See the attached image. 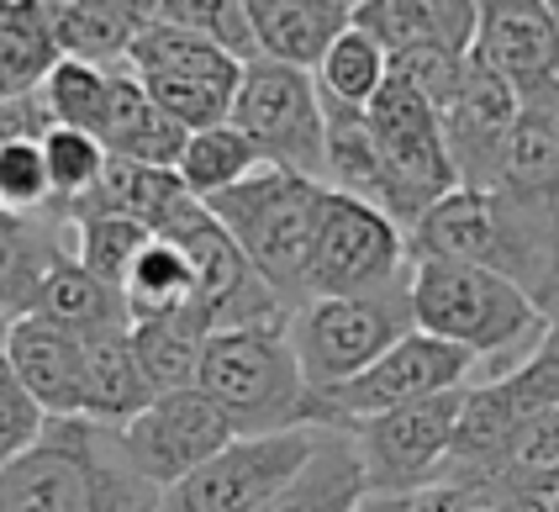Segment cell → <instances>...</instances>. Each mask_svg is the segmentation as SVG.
Returning <instances> with one entry per match:
<instances>
[{
	"label": "cell",
	"instance_id": "obj_1",
	"mask_svg": "<svg viewBox=\"0 0 559 512\" xmlns=\"http://www.w3.org/2000/svg\"><path fill=\"white\" fill-rule=\"evenodd\" d=\"M406 259H454L497 270L544 307L559 270V206L460 186L406 227Z\"/></svg>",
	"mask_w": 559,
	"mask_h": 512
},
{
	"label": "cell",
	"instance_id": "obj_2",
	"mask_svg": "<svg viewBox=\"0 0 559 512\" xmlns=\"http://www.w3.org/2000/svg\"><path fill=\"white\" fill-rule=\"evenodd\" d=\"M0 512H158V491L127 465L117 428L48 417L37 444L0 471Z\"/></svg>",
	"mask_w": 559,
	"mask_h": 512
},
{
	"label": "cell",
	"instance_id": "obj_3",
	"mask_svg": "<svg viewBox=\"0 0 559 512\" xmlns=\"http://www.w3.org/2000/svg\"><path fill=\"white\" fill-rule=\"evenodd\" d=\"M412 322L417 333L449 338L475 359H501L507 370L538 349L549 312L497 270L454 259H412Z\"/></svg>",
	"mask_w": 559,
	"mask_h": 512
},
{
	"label": "cell",
	"instance_id": "obj_4",
	"mask_svg": "<svg viewBox=\"0 0 559 512\" xmlns=\"http://www.w3.org/2000/svg\"><path fill=\"white\" fill-rule=\"evenodd\" d=\"M195 385L217 402V413L238 439L317 428V391L296 365L285 322L212 333L195 365Z\"/></svg>",
	"mask_w": 559,
	"mask_h": 512
},
{
	"label": "cell",
	"instance_id": "obj_5",
	"mask_svg": "<svg viewBox=\"0 0 559 512\" xmlns=\"http://www.w3.org/2000/svg\"><path fill=\"white\" fill-rule=\"evenodd\" d=\"M322 195H328L322 180L259 164L249 180H238L233 191L206 201L212 217L233 233V243L259 270V281L275 290V301L285 312L311 301L307 270H311V238H317Z\"/></svg>",
	"mask_w": 559,
	"mask_h": 512
},
{
	"label": "cell",
	"instance_id": "obj_6",
	"mask_svg": "<svg viewBox=\"0 0 559 512\" xmlns=\"http://www.w3.org/2000/svg\"><path fill=\"white\" fill-rule=\"evenodd\" d=\"M412 322V270L396 286L365 290V296H311L285 318V338L296 349V365L311 391H333L354 381L365 365H374L396 338H406Z\"/></svg>",
	"mask_w": 559,
	"mask_h": 512
},
{
	"label": "cell",
	"instance_id": "obj_7",
	"mask_svg": "<svg viewBox=\"0 0 559 512\" xmlns=\"http://www.w3.org/2000/svg\"><path fill=\"white\" fill-rule=\"evenodd\" d=\"M233 128L259 148V159L322 180V154H328V117L311 69H290L275 59H249L238 96H233Z\"/></svg>",
	"mask_w": 559,
	"mask_h": 512
},
{
	"label": "cell",
	"instance_id": "obj_8",
	"mask_svg": "<svg viewBox=\"0 0 559 512\" xmlns=\"http://www.w3.org/2000/svg\"><path fill=\"white\" fill-rule=\"evenodd\" d=\"M465 385L423 396V402H406L396 413H380V417H365V422H348V428H343V433L354 439V449H359L370 497H412V491L438 486L443 460H449V444H454V422H460Z\"/></svg>",
	"mask_w": 559,
	"mask_h": 512
},
{
	"label": "cell",
	"instance_id": "obj_9",
	"mask_svg": "<svg viewBox=\"0 0 559 512\" xmlns=\"http://www.w3.org/2000/svg\"><path fill=\"white\" fill-rule=\"evenodd\" d=\"M469 370H475V354L412 328L374 365H365L354 381L317 391V428H348V422H365V417L396 413L406 402L454 391V385L469 381Z\"/></svg>",
	"mask_w": 559,
	"mask_h": 512
},
{
	"label": "cell",
	"instance_id": "obj_10",
	"mask_svg": "<svg viewBox=\"0 0 559 512\" xmlns=\"http://www.w3.org/2000/svg\"><path fill=\"white\" fill-rule=\"evenodd\" d=\"M154 238H169L175 249L190 254V264H195V312L206 318L212 333H222V328H264V322L290 318L275 301V290L259 281V270L243 259V249L233 243V233L212 217L206 201L190 195Z\"/></svg>",
	"mask_w": 559,
	"mask_h": 512
},
{
	"label": "cell",
	"instance_id": "obj_11",
	"mask_svg": "<svg viewBox=\"0 0 559 512\" xmlns=\"http://www.w3.org/2000/svg\"><path fill=\"white\" fill-rule=\"evenodd\" d=\"M412 259H406V233L385 212H374L354 195L328 191L317 212V238H311V296H365V290L396 286Z\"/></svg>",
	"mask_w": 559,
	"mask_h": 512
},
{
	"label": "cell",
	"instance_id": "obj_12",
	"mask_svg": "<svg viewBox=\"0 0 559 512\" xmlns=\"http://www.w3.org/2000/svg\"><path fill=\"white\" fill-rule=\"evenodd\" d=\"M365 122H370L380 164H385V175H391V186H396L406 227L417 223L433 201H443L449 191H460L449 148H443V122H438V111L417 96L412 85H402V80L391 74V80L380 85V96L365 106Z\"/></svg>",
	"mask_w": 559,
	"mask_h": 512
},
{
	"label": "cell",
	"instance_id": "obj_13",
	"mask_svg": "<svg viewBox=\"0 0 559 512\" xmlns=\"http://www.w3.org/2000/svg\"><path fill=\"white\" fill-rule=\"evenodd\" d=\"M317 428H285L259 439H233L186 480L158 491V512H259L301 471Z\"/></svg>",
	"mask_w": 559,
	"mask_h": 512
},
{
	"label": "cell",
	"instance_id": "obj_14",
	"mask_svg": "<svg viewBox=\"0 0 559 512\" xmlns=\"http://www.w3.org/2000/svg\"><path fill=\"white\" fill-rule=\"evenodd\" d=\"M117 439H122L127 465L154 491H164V486L186 480L195 465H206L238 433L227 428V417L217 413V402L201 385H186V391H158L143 413L117 428Z\"/></svg>",
	"mask_w": 559,
	"mask_h": 512
},
{
	"label": "cell",
	"instance_id": "obj_15",
	"mask_svg": "<svg viewBox=\"0 0 559 512\" xmlns=\"http://www.w3.org/2000/svg\"><path fill=\"white\" fill-rule=\"evenodd\" d=\"M518 111H523L518 91H512L501 74H491L480 59H469L454 100L438 111L443 148H449L454 180H460L465 191H497L501 154H507L512 128H518Z\"/></svg>",
	"mask_w": 559,
	"mask_h": 512
},
{
	"label": "cell",
	"instance_id": "obj_16",
	"mask_svg": "<svg viewBox=\"0 0 559 512\" xmlns=\"http://www.w3.org/2000/svg\"><path fill=\"white\" fill-rule=\"evenodd\" d=\"M469 59L501 74L518 100L549 96L559 85V16L549 0H480Z\"/></svg>",
	"mask_w": 559,
	"mask_h": 512
},
{
	"label": "cell",
	"instance_id": "obj_17",
	"mask_svg": "<svg viewBox=\"0 0 559 512\" xmlns=\"http://www.w3.org/2000/svg\"><path fill=\"white\" fill-rule=\"evenodd\" d=\"M5 365L48 417H85L91 354H85V338H74L69 328L37 318V312L16 318L5 328Z\"/></svg>",
	"mask_w": 559,
	"mask_h": 512
},
{
	"label": "cell",
	"instance_id": "obj_18",
	"mask_svg": "<svg viewBox=\"0 0 559 512\" xmlns=\"http://www.w3.org/2000/svg\"><path fill=\"white\" fill-rule=\"evenodd\" d=\"M74 243L63 212H37V217H11L0 212V318L16 322L37 307L43 281L59 270Z\"/></svg>",
	"mask_w": 559,
	"mask_h": 512
},
{
	"label": "cell",
	"instance_id": "obj_19",
	"mask_svg": "<svg viewBox=\"0 0 559 512\" xmlns=\"http://www.w3.org/2000/svg\"><path fill=\"white\" fill-rule=\"evenodd\" d=\"M95 138L106 143L111 159H132V164H154V169H175L180 148H186L190 132L158 111V100L143 91V80L127 64L111 69V91H106V117Z\"/></svg>",
	"mask_w": 559,
	"mask_h": 512
},
{
	"label": "cell",
	"instance_id": "obj_20",
	"mask_svg": "<svg viewBox=\"0 0 559 512\" xmlns=\"http://www.w3.org/2000/svg\"><path fill=\"white\" fill-rule=\"evenodd\" d=\"M249 22L259 59L290 69H317L322 53L348 33L354 5L348 0H249Z\"/></svg>",
	"mask_w": 559,
	"mask_h": 512
},
{
	"label": "cell",
	"instance_id": "obj_21",
	"mask_svg": "<svg viewBox=\"0 0 559 512\" xmlns=\"http://www.w3.org/2000/svg\"><path fill=\"white\" fill-rule=\"evenodd\" d=\"M53 5V0H48ZM158 22V0H59L53 5V37L63 59L117 69L127 64L132 43Z\"/></svg>",
	"mask_w": 559,
	"mask_h": 512
},
{
	"label": "cell",
	"instance_id": "obj_22",
	"mask_svg": "<svg viewBox=\"0 0 559 512\" xmlns=\"http://www.w3.org/2000/svg\"><path fill=\"white\" fill-rule=\"evenodd\" d=\"M354 27L370 33L385 53H406V48L469 53L475 0H359L354 5Z\"/></svg>",
	"mask_w": 559,
	"mask_h": 512
},
{
	"label": "cell",
	"instance_id": "obj_23",
	"mask_svg": "<svg viewBox=\"0 0 559 512\" xmlns=\"http://www.w3.org/2000/svg\"><path fill=\"white\" fill-rule=\"evenodd\" d=\"M365 497H370V486H365V465H359L354 439L343 428H317L301 471L259 512H359Z\"/></svg>",
	"mask_w": 559,
	"mask_h": 512
},
{
	"label": "cell",
	"instance_id": "obj_24",
	"mask_svg": "<svg viewBox=\"0 0 559 512\" xmlns=\"http://www.w3.org/2000/svg\"><path fill=\"white\" fill-rule=\"evenodd\" d=\"M497 191L533 201V206H559V85L549 96L523 100L518 128L501 154Z\"/></svg>",
	"mask_w": 559,
	"mask_h": 512
},
{
	"label": "cell",
	"instance_id": "obj_25",
	"mask_svg": "<svg viewBox=\"0 0 559 512\" xmlns=\"http://www.w3.org/2000/svg\"><path fill=\"white\" fill-rule=\"evenodd\" d=\"M127 69L143 85H233L238 91V80H243V64L227 48L186 33L175 22H154L138 37L127 53Z\"/></svg>",
	"mask_w": 559,
	"mask_h": 512
},
{
	"label": "cell",
	"instance_id": "obj_26",
	"mask_svg": "<svg viewBox=\"0 0 559 512\" xmlns=\"http://www.w3.org/2000/svg\"><path fill=\"white\" fill-rule=\"evenodd\" d=\"M32 312H37V318H48V322H59V328H69V333H74V338H85V344L122 338L127 328H132L122 290L106 286V281H95L91 270H80L74 259H63L59 270L43 281Z\"/></svg>",
	"mask_w": 559,
	"mask_h": 512
},
{
	"label": "cell",
	"instance_id": "obj_27",
	"mask_svg": "<svg viewBox=\"0 0 559 512\" xmlns=\"http://www.w3.org/2000/svg\"><path fill=\"white\" fill-rule=\"evenodd\" d=\"M190 201L186 180L175 169H154V164H132V159H106V175L85 201H74L69 212H117V217H132L148 233L169 223L180 206ZM63 212V217H69Z\"/></svg>",
	"mask_w": 559,
	"mask_h": 512
},
{
	"label": "cell",
	"instance_id": "obj_28",
	"mask_svg": "<svg viewBox=\"0 0 559 512\" xmlns=\"http://www.w3.org/2000/svg\"><path fill=\"white\" fill-rule=\"evenodd\" d=\"M53 5L48 0H0V100L43 91L48 69L59 64Z\"/></svg>",
	"mask_w": 559,
	"mask_h": 512
},
{
	"label": "cell",
	"instance_id": "obj_29",
	"mask_svg": "<svg viewBox=\"0 0 559 512\" xmlns=\"http://www.w3.org/2000/svg\"><path fill=\"white\" fill-rule=\"evenodd\" d=\"M206 338H212V328H206V318H201L195 307L127 328L132 359H138V370L148 376L154 396L158 391H186V385H195V365H201Z\"/></svg>",
	"mask_w": 559,
	"mask_h": 512
},
{
	"label": "cell",
	"instance_id": "obj_30",
	"mask_svg": "<svg viewBox=\"0 0 559 512\" xmlns=\"http://www.w3.org/2000/svg\"><path fill=\"white\" fill-rule=\"evenodd\" d=\"M122 301L132 322L169 318V312L195 307V264H190V254L175 249L169 238H148L143 254L132 259V270H127Z\"/></svg>",
	"mask_w": 559,
	"mask_h": 512
},
{
	"label": "cell",
	"instance_id": "obj_31",
	"mask_svg": "<svg viewBox=\"0 0 559 512\" xmlns=\"http://www.w3.org/2000/svg\"><path fill=\"white\" fill-rule=\"evenodd\" d=\"M91 365H85V417L91 422H106V428H122L127 417H138L148 402H154V385L138 370L132 359V344L122 338H100V344H85Z\"/></svg>",
	"mask_w": 559,
	"mask_h": 512
},
{
	"label": "cell",
	"instance_id": "obj_32",
	"mask_svg": "<svg viewBox=\"0 0 559 512\" xmlns=\"http://www.w3.org/2000/svg\"><path fill=\"white\" fill-rule=\"evenodd\" d=\"M311 80H317V96L328 100V106L365 111L380 96V85L391 80V53L370 33H359L348 22V33H338V43L322 53V64L311 69Z\"/></svg>",
	"mask_w": 559,
	"mask_h": 512
},
{
	"label": "cell",
	"instance_id": "obj_33",
	"mask_svg": "<svg viewBox=\"0 0 559 512\" xmlns=\"http://www.w3.org/2000/svg\"><path fill=\"white\" fill-rule=\"evenodd\" d=\"M259 164L264 159H259V148H253L249 138L233 128V122H217V128L190 132L175 175L186 180V191L195 195V201H212V195L233 191L238 180H249Z\"/></svg>",
	"mask_w": 559,
	"mask_h": 512
},
{
	"label": "cell",
	"instance_id": "obj_34",
	"mask_svg": "<svg viewBox=\"0 0 559 512\" xmlns=\"http://www.w3.org/2000/svg\"><path fill=\"white\" fill-rule=\"evenodd\" d=\"M69 233H74V264L117 290H122L132 259L143 254V243L154 238L143 223L117 217V212H69Z\"/></svg>",
	"mask_w": 559,
	"mask_h": 512
},
{
	"label": "cell",
	"instance_id": "obj_35",
	"mask_svg": "<svg viewBox=\"0 0 559 512\" xmlns=\"http://www.w3.org/2000/svg\"><path fill=\"white\" fill-rule=\"evenodd\" d=\"M43 159H48V180H53V212H69L74 201H85L100 186L111 154L95 132L48 128L43 132Z\"/></svg>",
	"mask_w": 559,
	"mask_h": 512
},
{
	"label": "cell",
	"instance_id": "obj_36",
	"mask_svg": "<svg viewBox=\"0 0 559 512\" xmlns=\"http://www.w3.org/2000/svg\"><path fill=\"white\" fill-rule=\"evenodd\" d=\"M106 91H111V69L85 64V59H59L43 80V100L53 111V128L95 132L106 117Z\"/></svg>",
	"mask_w": 559,
	"mask_h": 512
},
{
	"label": "cell",
	"instance_id": "obj_37",
	"mask_svg": "<svg viewBox=\"0 0 559 512\" xmlns=\"http://www.w3.org/2000/svg\"><path fill=\"white\" fill-rule=\"evenodd\" d=\"M158 22H175V27H186V33L217 43L238 64L259 59L249 0H158Z\"/></svg>",
	"mask_w": 559,
	"mask_h": 512
},
{
	"label": "cell",
	"instance_id": "obj_38",
	"mask_svg": "<svg viewBox=\"0 0 559 512\" xmlns=\"http://www.w3.org/2000/svg\"><path fill=\"white\" fill-rule=\"evenodd\" d=\"M0 212H11V217L53 212L43 138H0Z\"/></svg>",
	"mask_w": 559,
	"mask_h": 512
},
{
	"label": "cell",
	"instance_id": "obj_39",
	"mask_svg": "<svg viewBox=\"0 0 559 512\" xmlns=\"http://www.w3.org/2000/svg\"><path fill=\"white\" fill-rule=\"evenodd\" d=\"M501 480H512L538 508H544L549 497H559V407L555 413L528 417V428H523V439L512 449Z\"/></svg>",
	"mask_w": 559,
	"mask_h": 512
},
{
	"label": "cell",
	"instance_id": "obj_40",
	"mask_svg": "<svg viewBox=\"0 0 559 512\" xmlns=\"http://www.w3.org/2000/svg\"><path fill=\"white\" fill-rule=\"evenodd\" d=\"M417 512H544L533 497H523L512 480L475 476V480H438L428 491H412Z\"/></svg>",
	"mask_w": 559,
	"mask_h": 512
},
{
	"label": "cell",
	"instance_id": "obj_41",
	"mask_svg": "<svg viewBox=\"0 0 559 512\" xmlns=\"http://www.w3.org/2000/svg\"><path fill=\"white\" fill-rule=\"evenodd\" d=\"M465 64L469 53H454V48H406V53H391V74L402 85H412L433 111H443L454 100L460 80H465Z\"/></svg>",
	"mask_w": 559,
	"mask_h": 512
},
{
	"label": "cell",
	"instance_id": "obj_42",
	"mask_svg": "<svg viewBox=\"0 0 559 512\" xmlns=\"http://www.w3.org/2000/svg\"><path fill=\"white\" fill-rule=\"evenodd\" d=\"M43 428H48V413L32 402L27 385L16 381L11 365H5V370H0V471H5L16 454H27Z\"/></svg>",
	"mask_w": 559,
	"mask_h": 512
},
{
	"label": "cell",
	"instance_id": "obj_43",
	"mask_svg": "<svg viewBox=\"0 0 559 512\" xmlns=\"http://www.w3.org/2000/svg\"><path fill=\"white\" fill-rule=\"evenodd\" d=\"M359 512H417V508H412V497H365Z\"/></svg>",
	"mask_w": 559,
	"mask_h": 512
},
{
	"label": "cell",
	"instance_id": "obj_44",
	"mask_svg": "<svg viewBox=\"0 0 559 512\" xmlns=\"http://www.w3.org/2000/svg\"><path fill=\"white\" fill-rule=\"evenodd\" d=\"M538 349L559 359V307H549V322H544V338H538Z\"/></svg>",
	"mask_w": 559,
	"mask_h": 512
},
{
	"label": "cell",
	"instance_id": "obj_45",
	"mask_svg": "<svg viewBox=\"0 0 559 512\" xmlns=\"http://www.w3.org/2000/svg\"><path fill=\"white\" fill-rule=\"evenodd\" d=\"M549 307H559V270H555V286H549V296H544V312Z\"/></svg>",
	"mask_w": 559,
	"mask_h": 512
},
{
	"label": "cell",
	"instance_id": "obj_46",
	"mask_svg": "<svg viewBox=\"0 0 559 512\" xmlns=\"http://www.w3.org/2000/svg\"><path fill=\"white\" fill-rule=\"evenodd\" d=\"M5 328H11V322L0 318V370H5Z\"/></svg>",
	"mask_w": 559,
	"mask_h": 512
},
{
	"label": "cell",
	"instance_id": "obj_47",
	"mask_svg": "<svg viewBox=\"0 0 559 512\" xmlns=\"http://www.w3.org/2000/svg\"><path fill=\"white\" fill-rule=\"evenodd\" d=\"M544 512H559V497H549V502H544Z\"/></svg>",
	"mask_w": 559,
	"mask_h": 512
},
{
	"label": "cell",
	"instance_id": "obj_48",
	"mask_svg": "<svg viewBox=\"0 0 559 512\" xmlns=\"http://www.w3.org/2000/svg\"><path fill=\"white\" fill-rule=\"evenodd\" d=\"M549 11H555V16H559V0H549Z\"/></svg>",
	"mask_w": 559,
	"mask_h": 512
},
{
	"label": "cell",
	"instance_id": "obj_49",
	"mask_svg": "<svg viewBox=\"0 0 559 512\" xmlns=\"http://www.w3.org/2000/svg\"><path fill=\"white\" fill-rule=\"evenodd\" d=\"M348 5H359V0H348Z\"/></svg>",
	"mask_w": 559,
	"mask_h": 512
},
{
	"label": "cell",
	"instance_id": "obj_50",
	"mask_svg": "<svg viewBox=\"0 0 559 512\" xmlns=\"http://www.w3.org/2000/svg\"><path fill=\"white\" fill-rule=\"evenodd\" d=\"M475 5H480V0H475Z\"/></svg>",
	"mask_w": 559,
	"mask_h": 512
}]
</instances>
